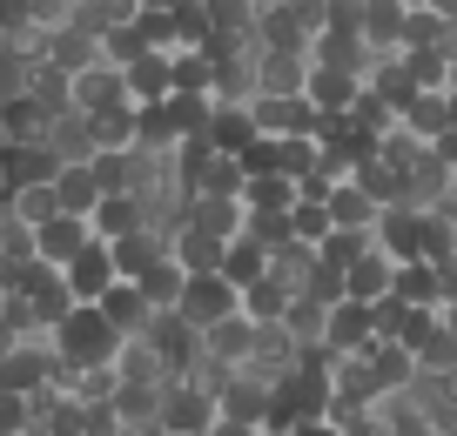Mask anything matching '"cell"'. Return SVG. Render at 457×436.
<instances>
[{
	"label": "cell",
	"instance_id": "obj_35",
	"mask_svg": "<svg viewBox=\"0 0 457 436\" xmlns=\"http://www.w3.org/2000/svg\"><path fill=\"white\" fill-rule=\"evenodd\" d=\"M249 215H296V202H303V188L289 182V175H270V182H249Z\"/></svg>",
	"mask_w": 457,
	"mask_h": 436
},
{
	"label": "cell",
	"instance_id": "obj_15",
	"mask_svg": "<svg viewBox=\"0 0 457 436\" xmlns=\"http://www.w3.org/2000/svg\"><path fill=\"white\" fill-rule=\"evenodd\" d=\"M101 316L114 323V336H121V342H135V336H148V329H155V302L142 296V282H121V289L101 302Z\"/></svg>",
	"mask_w": 457,
	"mask_h": 436
},
{
	"label": "cell",
	"instance_id": "obj_16",
	"mask_svg": "<svg viewBox=\"0 0 457 436\" xmlns=\"http://www.w3.org/2000/svg\"><path fill=\"white\" fill-rule=\"evenodd\" d=\"M363 87H370V81H363V74L310 68V95H303V101H310L316 114H350V108H357V101H363Z\"/></svg>",
	"mask_w": 457,
	"mask_h": 436
},
{
	"label": "cell",
	"instance_id": "obj_40",
	"mask_svg": "<svg viewBox=\"0 0 457 436\" xmlns=\"http://www.w3.org/2000/svg\"><path fill=\"white\" fill-rule=\"evenodd\" d=\"M377 155H384V161H390V169H397V175H411V169H417V161H424V155H430V148H424V141H417V135H411V128H403V121H397V128H390V135H384V141H377Z\"/></svg>",
	"mask_w": 457,
	"mask_h": 436
},
{
	"label": "cell",
	"instance_id": "obj_42",
	"mask_svg": "<svg viewBox=\"0 0 457 436\" xmlns=\"http://www.w3.org/2000/svg\"><path fill=\"white\" fill-rule=\"evenodd\" d=\"M417 369H424V376H457V336L451 329H437V336L417 350Z\"/></svg>",
	"mask_w": 457,
	"mask_h": 436
},
{
	"label": "cell",
	"instance_id": "obj_26",
	"mask_svg": "<svg viewBox=\"0 0 457 436\" xmlns=\"http://www.w3.org/2000/svg\"><path fill=\"white\" fill-rule=\"evenodd\" d=\"M188 282H195V276L169 255V262H155V268L142 276V296L155 302V316H175V309H182V296H188Z\"/></svg>",
	"mask_w": 457,
	"mask_h": 436
},
{
	"label": "cell",
	"instance_id": "obj_9",
	"mask_svg": "<svg viewBox=\"0 0 457 436\" xmlns=\"http://www.w3.org/2000/svg\"><path fill=\"white\" fill-rule=\"evenodd\" d=\"M47 148L61 155V169H95L101 161V135H95V114H61L54 121V135H47Z\"/></svg>",
	"mask_w": 457,
	"mask_h": 436
},
{
	"label": "cell",
	"instance_id": "obj_33",
	"mask_svg": "<svg viewBox=\"0 0 457 436\" xmlns=\"http://www.w3.org/2000/svg\"><path fill=\"white\" fill-rule=\"evenodd\" d=\"M417 47H444V7L437 0H403V54Z\"/></svg>",
	"mask_w": 457,
	"mask_h": 436
},
{
	"label": "cell",
	"instance_id": "obj_27",
	"mask_svg": "<svg viewBox=\"0 0 457 436\" xmlns=\"http://www.w3.org/2000/svg\"><path fill=\"white\" fill-rule=\"evenodd\" d=\"M370 369H377V383H384V396H411V383L424 376V369H417V356L403 350V342H377V350H370Z\"/></svg>",
	"mask_w": 457,
	"mask_h": 436
},
{
	"label": "cell",
	"instance_id": "obj_43",
	"mask_svg": "<svg viewBox=\"0 0 457 436\" xmlns=\"http://www.w3.org/2000/svg\"><path fill=\"white\" fill-rule=\"evenodd\" d=\"M289 228H296V242H310V249H323V242L337 235V222H329V209H316V202H296V215H289Z\"/></svg>",
	"mask_w": 457,
	"mask_h": 436
},
{
	"label": "cell",
	"instance_id": "obj_45",
	"mask_svg": "<svg viewBox=\"0 0 457 436\" xmlns=\"http://www.w3.org/2000/svg\"><path fill=\"white\" fill-rule=\"evenodd\" d=\"M296 436H343V430H337V423H303Z\"/></svg>",
	"mask_w": 457,
	"mask_h": 436
},
{
	"label": "cell",
	"instance_id": "obj_50",
	"mask_svg": "<svg viewBox=\"0 0 457 436\" xmlns=\"http://www.w3.org/2000/svg\"><path fill=\"white\" fill-rule=\"evenodd\" d=\"M451 128H457V95H451Z\"/></svg>",
	"mask_w": 457,
	"mask_h": 436
},
{
	"label": "cell",
	"instance_id": "obj_41",
	"mask_svg": "<svg viewBox=\"0 0 457 436\" xmlns=\"http://www.w3.org/2000/svg\"><path fill=\"white\" fill-rule=\"evenodd\" d=\"M370 249H377V235H350V228H337V235H329V242H323L316 255H323L329 268H343V276H350V268H357V262H363Z\"/></svg>",
	"mask_w": 457,
	"mask_h": 436
},
{
	"label": "cell",
	"instance_id": "obj_39",
	"mask_svg": "<svg viewBox=\"0 0 457 436\" xmlns=\"http://www.w3.org/2000/svg\"><path fill=\"white\" fill-rule=\"evenodd\" d=\"M195 195H249V175H243V161L215 155L209 169L195 175Z\"/></svg>",
	"mask_w": 457,
	"mask_h": 436
},
{
	"label": "cell",
	"instance_id": "obj_46",
	"mask_svg": "<svg viewBox=\"0 0 457 436\" xmlns=\"http://www.w3.org/2000/svg\"><path fill=\"white\" fill-rule=\"evenodd\" d=\"M215 436H262V430H243V423H215Z\"/></svg>",
	"mask_w": 457,
	"mask_h": 436
},
{
	"label": "cell",
	"instance_id": "obj_25",
	"mask_svg": "<svg viewBox=\"0 0 457 436\" xmlns=\"http://www.w3.org/2000/svg\"><path fill=\"white\" fill-rule=\"evenodd\" d=\"M47 68L68 74V81H81L87 68H101V41H95V34H81V28L54 34V47H47Z\"/></svg>",
	"mask_w": 457,
	"mask_h": 436
},
{
	"label": "cell",
	"instance_id": "obj_34",
	"mask_svg": "<svg viewBox=\"0 0 457 436\" xmlns=\"http://www.w3.org/2000/svg\"><path fill=\"white\" fill-rule=\"evenodd\" d=\"M162 396L169 390H129L121 383V396H114V416H121V430H162Z\"/></svg>",
	"mask_w": 457,
	"mask_h": 436
},
{
	"label": "cell",
	"instance_id": "obj_5",
	"mask_svg": "<svg viewBox=\"0 0 457 436\" xmlns=\"http://www.w3.org/2000/svg\"><path fill=\"white\" fill-rule=\"evenodd\" d=\"M323 350L329 356H370L377 350V309H363V302H337V309H329Z\"/></svg>",
	"mask_w": 457,
	"mask_h": 436
},
{
	"label": "cell",
	"instance_id": "obj_13",
	"mask_svg": "<svg viewBox=\"0 0 457 436\" xmlns=\"http://www.w3.org/2000/svg\"><path fill=\"white\" fill-rule=\"evenodd\" d=\"M61 175H68V169H61V155L47 148V141H41V148H7V195H28V188H54Z\"/></svg>",
	"mask_w": 457,
	"mask_h": 436
},
{
	"label": "cell",
	"instance_id": "obj_49",
	"mask_svg": "<svg viewBox=\"0 0 457 436\" xmlns=\"http://www.w3.org/2000/svg\"><path fill=\"white\" fill-rule=\"evenodd\" d=\"M262 436H296V430H262Z\"/></svg>",
	"mask_w": 457,
	"mask_h": 436
},
{
	"label": "cell",
	"instance_id": "obj_48",
	"mask_svg": "<svg viewBox=\"0 0 457 436\" xmlns=\"http://www.w3.org/2000/svg\"><path fill=\"white\" fill-rule=\"evenodd\" d=\"M451 95H457V54H451Z\"/></svg>",
	"mask_w": 457,
	"mask_h": 436
},
{
	"label": "cell",
	"instance_id": "obj_38",
	"mask_svg": "<svg viewBox=\"0 0 457 436\" xmlns=\"http://www.w3.org/2000/svg\"><path fill=\"white\" fill-rule=\"evenodd\" d=\"M7 215H14V222H28V228H47V222H61V195H54V188L7 195Z\"/></svg>",
	"mask_w": 457,
	"mask_h": 436
},
{
	"label": "cell",
	"instance_id": "obj_12",
	"mask_svg": "<svg viewBox=\"0 0 457 436\" xmlns=\"http://www.w3.org/2000/svg\"><path fill=\"white\" fill-rule=\"evenodd\" d=\"M363 47H370V61L403 54V0H363Z\"/></svg>",
	"mask_w": 457,
	"mask_h": 436
},
{
	"label": "cell",
	"instance_id": "obj_36",
	"mask_svg": "<svg viewBox=\"0 0 457 436\" xmlns=\"http://www.w3.org/2000/svg\"><path fill=\"white\" fill-rule=\"evenodd\" d=\"M289 302H296V296H289L283 282H270V276H262L256 289H243V316H249V323H262V329H270V323H283V316H289Z\"/></svg>",
	"mask_w": 457,
	"mask_h": 436
},
{
	"label": "cell",
	"instance_id": "obj_44",
	"mask_svg": "<svg viewBox=\"0 0 457 436\" xmlns=\"http://www.w3.org/2000/svg\"><path fill=\"white\" fill-rule=\"evenodd\" d=\"M437 155H444V161H451V169H457V128H451V135L437 141Z\"/></svg>",
	"mask_w": 457,
	"mask_h": 436
},
{
	"label": "cell",
	"instance_id": "obj_21",
	"mask_svg": "<svg viewBox=\"0 0 457 436\" xmlns=\"http://www.w3.org/2000/svg\"><path fill=\"white\" fill-rule=\"evenodd\" d=\"M135 28L155 54H182V21H175V0H135Z\"/></svg>",
	"mask_w": 457,
	"mask_h": 436
},
{
	"label": "cell",
	"instance_id": "obj_30",
	"mask_svg": "<svg viewBox=\"0 0 457 436\" xmlns=\"http://www.w3.org/2000/svg\"><path fill=\"white\" fill-rule=\"evenodd\" d=\"M175 262L188 268V276H222V255H228V242H215V235H202V228H182L175 235Z\"/></svg>",
	"mask_w": 457,
	"mask_h": 436
},
{
	"label": "cell",
	"instance_id": "obj_24",
	"mask_svg": "<svg viewBox=\"0 0 457 436\" xmlns=\"http://www.w3.org/2000/svg\"><path fill=\"white\" fill-rule=\"evenodd\" d=\"M169 249L175 242L169 235H155V228H142V235H129V242H114V268H121V282H142L155 262H169Z\"/></svg>",
	"mask_w": 457,
	"mask_h": 436
},
{
	"label": "cell",
	"instance_id": "obj_11",
	"mask_svg": "<svg viewBox=\"0 0 457 436\" xmlns=\"http://www.w3.org/2000/svg\"><path fill=\"white\" fill-rule=\"evenodd\" d=\"M47 47H54V34H41V21H34L28 0H14V7H0V54H21V61H47Z\"/></svg>",
	"mask_w": 457,
	"mask_h": 436
},
{
	"label": "cell",
	"instance_id": "obj_3",
	"mask_svg": "<svg viewBox=\"0 0 457 436\" xmlns=\"http://www.w3.org/2000/svg\"><path fill=\"white\" fill-rule=\"evenodd\" d=\"M54 336L28 342V350H0V396H41L54 383Z\"/></svg>",
	"mask_w": 457,
	"mask_h": 436
},
{
	"label": "cell",
	"instance_id": "obj_4",
	"mask_svg": "<svg viewBox=\"0 0 457 436\" xmlns=\"http://www.w3.org/2000/svg\"><path fill=\"white\" fill-rule=\"evenodd\" d=\"M182 316L195 329H215V323H228V316H243V289L222 282V276H195V282H188V296H182Z\"/></svg>",
	"mask_w": 457,
	"mask_h": 436
},
{
	"label": "cell",
	"instance_id": "obj_20",
	"mask_svg": "<svg viewBox=\"0 0 457 436\" xmlns=\"http://www.w3.org/2000/svg\"><path fill=\"white\" fill-rule=\"evenodd\" d=\"M54 195H61V215H74V222L95 228V209L108 202V188H101V175H95V169H68V175L54 182Z\"/></svg>",
	"mask_w": 457,
	"mask_h": 436
},
{
	"label": "cell",
	"instance_id": "obj_7",
	"mask_svg": "<svg viewBox=\"0 0 457 436\" xmlns=\"http://www.w3.org/2000/svg\"><path fill=\"white\" fill-rule=\"evenodd\" d=\"M114 376L129 383V390H169V383H182V376L169 369V356H162L148 336L121 342V356H114Z\"/></svg>",
	"mask_w": 457,
	"mask_h": 436
},
{
	"label": "cell",
	"instance_id": "obj_22",
	"mask_svg": "<svg viewBox=\"0 0 457 436\" xmlns=\"http://www.w3.org/2000/svg\"><path fill=\"white\" fill-rule=\"evenodd\" d=\"M310 68H337V74H363V81H370V47L357 41V34H323V41L310 47Z\"/></svg>",
	"mask_w": 457,
	"mask_h": 436
},
{
	"label": "cell",
	"instance_id": "obj_31",
	"mask_svg": "<svg viewBox=\"0 0 457 436\" xmlns=\"http://www.w3.org/2000/svg\"><path fill=\"white\" fill-rule=\"evenodd\" d=\"M403 128H411L424 148H437V141L451 135V95H417L411 108H403Z\"/></svg>",
	"mask_w": 457,
	"mask_h": 436
},
{
	"label": "cell",
	"instance_id": "obj_2",
	"mask_svg": "<svg viewBox=\"0 0 457 436\" xmlns=\"http://www.w3.org/2000/svg\"><path fill=\"white\" fill-rule=\"evenodd\" d=\"M215 423H222V403L209 390L169 383V396H162V436H215Z\"/></svg>",
	"mask_w": 457,
	"mask_h": 436
},
{
	"label": "cell",
	"instance_id": "obj_1",
	"mask_svg": "<svg viewBox=\"0 0 457 436\" xmlns=\"http://www.w3.org/2000/svg\"><path fill=\"white\" fill-rule=\"evenodd\" d=\"M54 356L74 369V376H87V369H114L121 336H114V323H108L101 309H74L68 323L54 329Z\"/></svg>",
	"mask_w": 457,
	"mask_h": 436
},
{
	"label": "cell",
	"instance_id": "obj_29",
	"mask_svg": "<svg viewBox=\"0 0 457 436\" xmlns=\"http://www.w3.org/2000/svg\"><path fill=\"white\" fill-rule=\"evenodd\" d=\"M270 276V249H262L256 235H236L222 255V282H236V289H256V282Z\"/></svg>",
	"mask_w": 457,
	"mask_h": 436
},
{
	"label": "cell",
	"instance_id": "obj_18",
	"mask_svg": "<svg viewBox=\"0 0 457 436\" xmlns=\"http://www.w3.org/2000/svg\"><path fill=\"white\" fill-rule=\"evenodd\" d=\"M397 296V262H390L384 249H370L357 268H350V302H363V309H377V302Z\"/></svg>",
	"mask_w": 457,
	"mask_h": 436
},
{
	"label": "cell",
	"instance_id": "obj_47",
	"mask_svg": "<svg viewBox=\"0 0 457 436\" xmlns=\"http://www.w3.org/2000/svg\"><path fill=\"white\" fill-rule=\"evenodd\" d=\"M444 329H451V336H457V309H444Z\"/></svg>",
	"mask_w": 457,
	"mask_h": 436
},
{
	"label": "cell",
	"instance_id": "obj_8",
	"mask_svg": "<svg viewBox=\"0 0 457 436\" xmlns=\"http://www.w3.org/2000/svg\"><path fill=\"white\" fill-rule=\"evenodd\" d=\"M188 228H202L215 242H236V235H249V202L243 195H195L188 202Z\"/></svg>",
	"mask_w": 457,
	"mask_h": 436
},
{
	"label": "cell",
	"instance_id": "obj_32",
	"mask_svg": "<svg viewBox=\"0 0 457 436\" xmlns=\"http://www.w3.org/2000/svg\"><path fill=\"white\" fill-rule=\"evenodd\" d=\"M397 302H411V309H444V268L437 262L397 268Z\"/></svg>",
	"mask_w": 457,
	"mask_h": 436
},
{
	"label": "cell",
	"instance_id": "obj_6",
	"mask_svg": "<svg viewBox=\"0 0 457 436\" xmlns=\"http://www.w3.org/2000/svg\"><path fill=\"white\" fill-rule=\"evenodd\" d=\"M270 416H276V390L262 376H236L222 390V423H243V430H270Z\"/></svg>",
	"mask_w": 457,
	"mask_h": 436
},
{
	"label": "cell",
	"instance_id": "obj_28",
	"mask_svg": "<svg viewBox=\"0 0 457 436\" xmlns=\"http://www.w3.org/2000/svg\"><path fill=\"white\" fill-rule=\"evenodd\" d=\"M209 141H215V155H228V161H243L249 148H256V121H249V108H215V128H209Z\"/></svg>",
	"mask_w": 457,
	"mask_h": 436
},
{
	"label": "cell",
	"instance_id": "obj_17",
	"mask_svg": "<svg viewBox=\"0 0 457 436\" xmlns=\"http://www.w3.org/2000/svg\"><path fill=\"white\" fill-rule=\"evenodd\" d=\"M142 228H148V202L142 195H108L95 209V242H108V249L129 242V235H142Z\"/></svg>",
	"mask_w": 457,
	"mask_h": 436
},
{
	"label": "cell",
	"instance_id": "obj_14",
	"mask_svg": "<svg viewBox=\"0 0 457 436\" xmlns=\"http://www.w3.org/2000/svg\"><path fill=\"white\" fill-rule=\"evenodd\" d=\"M377 249H384L397 268L424 262V209H390L384 228H377Z\"/></svg>",
	"mask_w": 457,
	"mask_h": 436
},
{
	"label": "cell",
	"instance_id": "obj_37",
	"mask_svg": "<svg viewBox=\"0 0 457 436\" xmlns=\"http://www.w3.org/2000/svg\"><path fill=\"white\" fill-rule=\"evenodd\" d=\"M397 121H403V114L390 108V101L377 95V87H363V101H357V108H350V128H357L363 141H384V135H390V128H397Z\"/></svg>",
	"mask_w": 457,
	"mask_h": 436
},
{
	"label": "cell",
	"instance_id": "obj_19",
	"mask_svg": "<svg viewBox=\"0 0 457 436\" xmlns=\"http://www.w3.org/2000/svg\"><path fill=\"white\" fill-rule=\"evenodd\" d=\"M87 249H95V228L74 222V215H61V222L41 228V262H54V268H74Z\"/></svg>",
	"mask_w": 457,
	"mask_h": 436
},
{
	"label": "cell",
	"instance_id": "obj_10",
	"mask_svg": "<svg viewBox=\"0 0 457 436\" xmlns=\"http://www.w3.org/2000/svg\"><path fill=\"white\" fill-rule=\"evenodd\" d=\"M256 336H262V323H249V316H228V323L202 329V356H215L222 369H249V356H256Z\"/></svg>",
	"mask_w": 457,
	"mask_h": 436
},
{
	"label": "cell",
	"instance_id": "obj_23",
	"mask_svg": "<svg viewBox=\"0 0 457 436\" xmlns=\"http://www.w3.org/2000/svg\"><path fill=\"white\" fill-rule=\"evenodd\" d=\"M329 222L350 228V235H377V228H384V209H377V202L363 195L357 182H343L337 195H329Z\"/></svg>",
	"mask_w": 457,
	"mask_h": 436
}]
</instances>
